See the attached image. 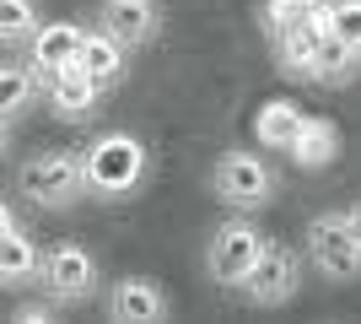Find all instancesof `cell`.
Returning a JSON list of instances; mask_svg holds the SVG:
<instances>
[{"instance_id": "obj_19", "label": "cell", "mask_w": 361, "mask_h": 324, "mask_svg": "<svg viewBox=\"0 0 361 324\" xmlns=\"http://www.w3.org/2000/svg\"><path fill=\"white\" fill-rule=\"evenodd\" d=\"M32 28H38L32 0H0V44H27Z\"/></svg>"}, {"instance_id": "obj_20", "label": "cell", "mask_w": 361, "mask_h": 324, "mask_svg": "<svg viewBox=\"0 0 361 324\" xmlns=\"http://www.w3.org/2000/svg\"><path fill=\"white\" fill-rule=\"evenodd\" d=\"M324 16H329V28H324V32L345 38V44L361 54V0H329V6H324Z\"/></svg>"}, {"instance_id": "obj_23", "label": "cell", "mask_w": 361, "mask_h": 324, "mask_svg": "<svg viewBox=\"0 0 361 324\" xmlns=\"http://www.w3.org/2000/svg\"><path fill=\"white\" fill-rule=\"evenodd\" d=\"M345 216H350V227H356V238H361V200H350V205H345Z\"/></svg>"}, {"instance_id": "obj_22", "label": "cell", "mask_w": 361, "mask_h": 324, "mask_svg": "<svg viewBox=\"0 0 361 324\" xmlns=\"http://www.w3.org/2000/svg\"><path fill=\"white\" fill-rule=\"evenodd\" d=\"M54 313H60V303H22V308H16L11 319H16V324H38V319L49 324Z\"/></svg>"}, {"instance_id": "obj_17", "label": "cell", "mask_w": 361, "mask_h": 324, "mask_svg": "<svg viewBox=\"0 0 361 324\" xmlns=\"http://www.w3.org/2000/svg\"><path fill=\"white\" fill-rule=\"evenodd\" d=\"M356 76H361V54L345 44V38L318 32V65H313V81H318V87H350Z\"/></svg>"}, {"instance_id": "obj_16", "label": "cell", "mask_w": 361, "mask_h": 324, "mask_svg": "<svg viewBox=\"0 0 361 324\" xmlns=\"http://www.w3.org/2000/svg\"><path fill=\"white\" fill-rule=\"evenodd\" d=\"M38 265H44V248L32 244L22 227L0 232V287H27V281H38Z\"/></svg>"}, {"instance_id": "obj_14", "label": "cell", "mask_w": 361, "mask_h": 324, "mask_svg": "<svg viewBox=\"0 0 361 324\" xmlns=\"http://www.w3.org/2000/svg\"><path fill=\"white\" fill-rule=\"evenodd\" d=\"M302 103L297 97H264V103L254 108V140H259V152H286L291 136L302 130Z\"/></svg>"}, {"instance_id": "obj_7", "label": "cell", "mask_w": 361, "mask_h": 324, "mask_svg": "<svg viewBox=\"0 0 361 324\" xmlns=\"http://www.w3.org/2000/svg\"><path fill=\"white\" fill-rule=\"evenodd\" d=\"M264 244H270V238L238 211L232 222H221V227L211 232V244H205V270L216 276V287H232V292H238V281L248 276V265L259 260Z\"/></svg>"}, {"instance_id": "obj_10", "label": "cell", "mask_w": 361, "mask_h": 324, "mask_svg": "<svg viewBox=\"0 0 361 324\" xmlns=\"http://www.w3.org/2000/svg\"><path fill=\"white\" fill-rule=\"evenodd\" d=\"M81 38H87V28H81V22L54 16V22H38V28H32V38H27L22 49H27V65H32V71H38V76H49V71H60V65L75 60Z\"/></svg>"}, {"instance_id": "obj_15", "label": "cell", "mask_w": 361, "mask_h": 324, "mask_svg": "<svg viewBox=\"0 0 361 324\" xmlns=\"http://www.w3.org/2000/svg\"><path fill=\"white\" fill-rule=\"evenodd\" d=\"M275 49V65L286 71L291 81H313V65H318V28L302 16V22H291V28H281L270 38Z\"/></svg>"}, {"instance_id": "obj_18", "label": "cell", "mask_w": 361, "mask_h": 324, "mask_svg": "<svg viewBox=\"0 0 361 324\" xmlns=\"http://www.w3.org/2000/svg\"><path fill=\"white\" fill-rule=\"evenodd\" d=\"M38 92H44V76H38L27 60H22V65H0V119L27 114Z\"/></svg>"}, {"instance_id": "obj_8", "label": "cell", "mask_w": 361, "mask_h": 324, "mask_svg": "<svg viewBox=\"0 0 361 324\" xmlns=\"http://www.w3.org/2000/svg\"><path fill=\"white\" fill-rule=\"evenodd\" d=\"M92 28L135 54V49H146L162 32V0H97L92 6Z\"/></svg>"}, {"instance_id": "obj_25", "label": "cell", "mask_w": 361, "mask_h": 324, "mask_svg": "<svg viewBox=\"0 0 361 324\" xmlns=\"http://www.w3.org/2000/svg\"><path fill=\"white\" fill-rule=\"evenodd\" d=\"M6 140H11V119H0V152H6Z\"/></svg>"}, {"instance_id": "obj_12", "label": "cell", "mask_w": 361, "mask_h": 324, "mask_svg": "<svg viewBox=\"0 0 361 324\" xmlns=\"http://www.w3.org/2000/svg\"><path fill=\"white\" fill-rule=\"evenodd\" d=\"M286 157H291V168H302V173H324L334 157H340V130H334V119L307 114V119H302V130L291 136Z\"/></svg>"}, {"instance_id": "obj_2", "label": "cell", "mask_w": 361, "mask_h": 324, "mask_svg": "<svg viewBox=\"0 0 361 324\" xmlns=\"http://www.w3.org/2000/svg\"><path fill=\"white\" fill-rule=\"evenodd\" d=\"M211 189H216V200H221L226 211L248 216V211H264V205L281 195V179H275V168L264 162L259 146H226L211 162Z\"/></svg>"}, {"instance_id": "obj_6", "label": "cell", "mask_w": 361, "mask_h": 324, "mask_svg": "<svg viewBox=\"0 0 361 324\" xmlns=\"http://www.w3.org/2000/svg\"><path fill=\"white\" fill-rule=\"evenodd\" d=\"M297 281H302V260L291 244H264L259 248V260L248 265V276L238 281L243 303H254V308H286L291 297H297Z\"/></svg>"}, {"instance_id": "obj_1", "label": "cell", "mask_w": 361, "mask_h": 324, "mask_svg": "<svg viewBox=\"0 0 361 324\" xmlns=\"http://www.w3.org/2000/svg\"><path fill=\"white\" fill-rule=\"evenodd\" d=\"M75 157H81V184H87V195H97V200H130L151 173L146 140L130 136V130H103V136H92Z\"/></svg>"}, {"instance_id": "obj_9", "label": "cell", "mask_w": 361, "mask_h": 324, "mask_svg": "<svg viewBox=\"0 0 361 324\" xmlns=\"http://www.w3.org/2000/svg\"><path fill=\"white\" fill-rule=\"evenodd\" d=\"M103 313L114 324H162L173 313V303H167L157 276H119L103 297Z\"/></svg>"}, {"instance_id": "obj_4", "label": "cell", "mask_w": 361, "mask_h": 324, "mask_svg": "<svg viewBox=\"0 0 361 324\" xmlns=\"http://www.w3.org/2000/svg\"><path fill=\"white\" fill-rule=\"evenodd\" d=\"M16 184H22V195H27L38 211H71V205L87 195V184H81V157L75 152L27 157V168L16 173Z\"/></svg>"}, {"instance_id": "obj_3", "label": "cell", "mask_w": 361, "mask_h": 324, "mask_svg": "<svg viewBox=\"0 0 361 324\" xmlns=\"http://www.w3.org/2000/svg\"><path fill=\"white\" fill-rule=\"evenodd\" d=\"M38 281H44V292L60 303V308H81L92 297L103 292V276H97V260H92L87 244H75V238H60V244L44 248V265H38Z\"/></svg>"}, {"instance_id": "obj_26", "label": "cell", "mask_w": 361, "mask_h": 324, "mask_svg": "<svg viewBox=\"0 0 361 324\" xmlns=\"http://www.w3.org/2000/svg\"><path fill=\"white\" fill-rule=\"evenodd\" d=\"M302 6H307V11H313V6H324V0H302Z\"/></svg>"}, {"instance_id": "obj_24", "label": "cell", "mask_w": 361, "mask_h": 324, "mask_svg": "<svg viewBox=\"0 0 361 324\" xmlns=\"http://www.w3.org/2000/svg\"><path fill=\"white\" fill-rule=\"evenodd\" d=\"M6 227H16V216H11V205L0 200V232H6Z\"/></svg>"}, {"instance_id": "obj_11", "label": "cell", "mask_w": 361, "mask_h": 324, "mask_svg": "<svg viewBox=\"0 0 361 324\" xmlns=\"http://www.w3.org/2000/svg\"><path fill=\"white\" fill-rule=\"evenodd\" d=\"M44 103L60 114V119H87L92 108L103 103V87L81 71V65H60V71H49L44 76Z\"/></svg>"}, {"instance_id": "obj_13", "label": "cell", "mask_w": 361, "mask_h": 324, "mask_svg": "<svg viewBox=\"0 0 361 324\" xmlns=\"http://www.w3.org/2000/svg\"><path fill=\"white\" fill-rule=\"evenodd\" d=\"M75 65L87 71L103 92H114L124 81V65H130V49L124 44H114L108 32H97V28H87V38H81V49H75Z\"/></svg>"}, {"instance_id": "obj_5", "label": "cell", "mask_w": 361, "mask_h": 324, "mask_svg": "<svg viewBox=\"0 0 361 324\" xmlns=\"http://www.w3.org/2000/svg\"><path fill=\"white\" fill-rule=\"evenodd\" d=\"M307 260L324 281H356L361 276V238L345 211H324L307 222Z\"/></svg>"}, {"instance_id": "obj_21", "label": "cell", "mask_w": 361, "mask_h": 324, "mask_svg": "<svg viewBox=\"0 0 361 324\" xmlns=\"http://www.w3.org/2000/svg\"><path fill=\"white\" fill-rule=\"evenodd\" d=\"M302 16H307L302 0H259V28H264V38H275L281 28H291V22H302Z\"/></svg>"}]
</instances>
